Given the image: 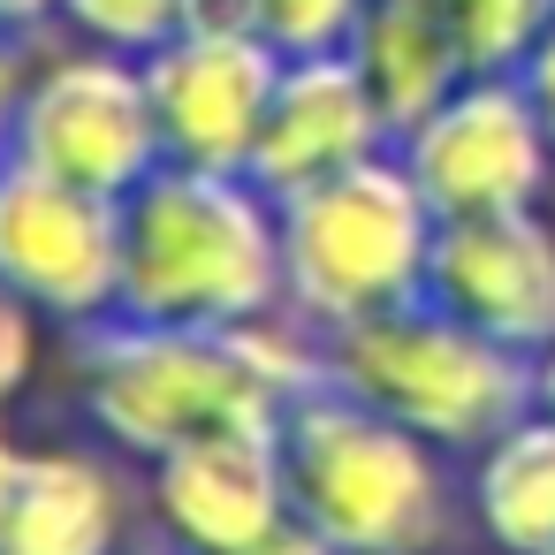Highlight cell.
Here are the masks:
<instances>
[{
  "mask_svg": "<svg viewBox=\"0 0 555 555\" xmlns=\"http://www.w3.org/2000/svg\"><path fill=\"white\" fill-rule=\"evenodd\" d=\"M24 441H16V426H9V403H0V509H9V494H16V479H24Z\"/></svg>",
  "mask_w": 555,
  "mask_h": 555,
  "instance_id": "cb8c5ba5",
  "label": "cell"
},
{
  "mask_svg": "<svg viewBox=\"0 0 555 555\" xmlns=\"http://www.w3.org/2000/svg\"><path fill=\"white\" fill-rule=\"evenodd\" d=\"M0 282L69 335L122 312V198L9 153L0 160Z\"/></svg>",
  "mask_w": 555,
  "mask_h": 555,
  "instance_id": "ba28073f",
  "label": "cell"
},
{
  "mask_svg": "<svg viewBox=\"0 0 555 555\" xmlns=\"http://www.w3.org/2000/svg\"><path fill=\"white\" fill-rule=\"evenodd\" d=\"M244 555H350V547H335V540H327L320 525H305V517L289 509V517H282V525H274L267 540H251Z\"/></svg>",
  "mask_w": 555,
  "mask_h": 555,
  "instance_id": "7402d4cb",
  "label": "cell"
},
{
  "mask_svg": "<svg viewBox=\"0 0 555 555\" xmlns=\"http://www.w3.org/2000/svg\"><path fill=\"white\" fill-rule=\"evenodd\" d=\"M16 160L69 176L85 191L130 198L168 160L145 62L115 47H77V54L39 62L16 107Z\"/></svg>",
  "mask_w": 555,
  "mask_h": 555,
  "instance_id": "8992f818",
  "label": "cell"
},
{
  "mask_svg": "<svg viewBox=\"0 0 555 555\" xmlns=\"http://www.w3.org/2000/svg\"><path fill=\"white\" fill-rule=\"evenodd\" d=\"M350 54H358V69L373 77V92H380L396 138H403L418 115H434V107L472 77L464 54H456V31H449V9H441V0H365V16H358V31H350Z\"/></svg>",
  "mask_w": 555,
  "mask_h": 555,
  "instance_id": "9a60e30c",
  "label": "cell"
},
{
  "mask_svg": "<svg viewBox=\"0 0 555 555\" xmlns=\"http://www.w3.org/2000/svg\"><path fill=\"white\" fill-rule=\"evenodd\" d=\"M289 509L350 555H434L456 517L449 449L320 380L282 418Z\"/></svg>",
  "mask_w": 555,
  "mask_h": 555,
  "instance_id": "3957f363",
  "label": "cell"
},
{
  "mask_svg": "<svg viewBox=\"0 0 555 555\" xmlns=\"http://www.w3.org/2000/svg\"><path fill=\"white\" fill-rule=\"evenodd\" d=\"M547 555H555V547H547Z\"/></svg>",
  "mask_w": 555,
  "mask_h": 555,
  "instance_id": "83f0119b",
  "label": "cell"
},
{
  "mask_svg": "<svg viewBox=\"0 0 555 555\" xmlns=\"http://www.w3.org/2000/svg\"><path fill=\"white\" fill-rule=\"evenodd\" d=\"M145 85H153L168 160L251 176L274 85H282V47L259 31H176L168 47L145 54Z\"/></svg>",
  "mask_w": 555,
  "mask_h": 555,
  "instance_id": "9c48e42d",
  "label": "cell"
},
{
  "mask_svg": "<svg viewBox=\"0 0 555 555\" xmlns=\"http://www.w3.org/2000/svg\"><path fill=\"white\" fill-rule=\"evenodd\" d=\"M464 509L494 555H547L555 547V411L532 403L487 449H472Z\"/></svg>",
  "mask_w": 555,
  "mask_h": 555,
  "instance_id": "5bb4252c",
  "label": "cell"
},
{
  "mask_svg": "<svg viewBox=\"0 0 555 555\" xmlns=\"http://www.w3.org/2000/svg\"><path fill=\"white\" fill-rule=\"evenodd\" d=\"M24 31H0V160L16 153V107H24V85H31V62L16 47Z\"/></svg>",
  "mask_w": 555,
  "mask_h": 555,
  "instance_id": "ffe728a7",
  "label": "cell"
},
{
  "mask_svg": "<svg viewBox=\"0 0 555 555\" xmlns=\"http://www.w3.org/2000/svg\"><path fill=\"white\" fill-rule=\"evenodd\" d=\"M54 16L85 39V47H115V54H153L183 31V0H54Z\"/></svg>",
  "mask_w": 555,
  "mask_h": 555,
  "instance_id": "e0dca14e",
  "label": "cell"
},
{
  "mask_svg": "<svg viewBox=\"0 0 555 555\" xmlns=\"http://www.w3.org/2000/svg\"><path fill=\"white\" fill-rule=\"evenodd\" d=\"M327 380L373 411H388L396 426L426 434L434 449H487L509 418H525L540 403V358L479 335L472 320H456L434 297H411L396 312L350 320L320 335Z\"/></svg>",
  "mask_w": 555,
  "mask_h": 555,
  "instance_id": "277c9868",
  "label": "cell"
},
{
  "mask_svg": "<svg viewBox=\"0 0 555 555\" xmlns=\"http://www.w3.org/2000/svg\"><path fill=\"white\" fill-rule=\"evenodd\" d=\"M122 312L168 327H244L289 312L282 198L244 168L160 160L122 198Z\"/></svg>",
  "mask_w": 555,
  "mask_h": 555,
  "instance_id": "7a4b0ae2",
  "label": "cell"
},
{
  "mask_svg": "<svg viewBox=\"0 0 555 555\" xmlns=\"http://www.w3.org/2000/svg\"><path fill=\"white\" fill-rule=\"evenodd\" d=\"M426 297L472 320L479 335L540 358L555 343V221L540 206L441 221Z\"/></svg>",
  "mask_w": 555,
  "mask_h": 555,
  "instance_id": "8fae6325",
  "label": "cell"
},
{
  "mask_svg": "<svg viewBox=\"0 0 555 555\" xmlns=\"http://www.w3.org/2000/svg\"><path fill=\"white\" fill-rule=\"evenodd\" d=\"M31 365H39V312L0 282V403L31 388Z\"/></svg>",
  "mask_w": 555,
  "mask_h": 555,
  "instance_id": "d6986e66",
  "label": "cell"
},
{
  "mask_svg": "<svg viewBox=\"0 0 555 555\" xmlns=\"http://www.w3.org/2000/svg\"><path fill=\"white\" fill-rule=\"evenodd\" d=\"M396 153L441 221L525 214L555 183V130L532 107L525 77H464L434 115L396 138Z\"/></svg>",
  "mask_w": 555,
  "mask_h": 555,
  "instance_id": "52a82bcc",
  "label": "cell"
},
{
  "mask_svg": "<svg viewBox=\"0 0 555 555\" xmlns=\"http://www.w3.org/2000/svg\"><path fill=\"white\" fill-rule=\"evenodd\" d=\"M373 153H396V122H388L373 77L358 69V54L350 47L282 54V85H274V107H267L259 153H251V176L274 198H297Z\"/></svg>",
  "mask_w": 555,
  "mask_h": 555,
  "instance_id": "7c38bea8",
  "label": "cell"
},
{
  "mask_svg": "<svg viewBox=\"0 0 555 555\" xmlns=\"http://www.w3.org/2000/svg\"><path fill=\"white\" fill-rule=\"evenodd\" d=\"M145 509L160 540L191 555H244L289 517V472H282V426H236L183 441L145 464Z\"/></svg>",
  "mask_w": 555,
  "mask_h": 555,
  "instance_id": "30bf717a",
  "label": "cell"
},
{
  "mask_svg": "<svg viewBox=\"0 0 555 555\" xmlns=\"http://www.w3.org/2000/svg\"><path fill=\"white\" fill-rule=\"evenodd\" d=\"M327 380L320 327L244 320V327H168L138 312H107L77 327V396L100 441L130 464H153L183 441L282 426Z\"/></svg>",
  "mask_w": 555,
  "mask_h": 555,
  "instance_id": "6da1fadb",
  "label": "cell"
},
{
  "mask_svg": "<svg viewBox=\"0 0 555 555\" xmlns=\"http://www.w3.org/2000/svg\"><path fill=\"white\" fill-rule=\"evenodd\" d=\"M145 555H191V547H176V540H160V547H145Z\"/></svg>",
  "mask_w": 555,
  "mask_h": 555,
  "instance_id": "4316f807",
  "label": "cell"
},
{
  "mask_svg": "<svg viewBox=\"0 0 555 555\" xmlns=\"http://www.w3.org/2000/svg\"><path fill=\"white\" fill-rule=\"evenodd\" d=\"M434 236H441V214L411 183L403 153H373V160L282 198L289 320L327 335V327H350V320L426 297Z\"/></svg>",
  "mask_w": 555,
  "mask_h": 555,
  "instance_id": "5b68a950",
  "label": "cell"
},
{
  "mask_svg": "<svg viewBox=\"0 0 555 555\" xmlns=\"http://www.w3.org/2000/svg\"><path fill=\"white\" fill-rule=\"evenodd\" d=\"M540 411H555V343L540 350Z\"/></svg>",
  "mask_w": 555,
  "mask_h": 555,
  "instance_id": "484cf974",
  "label": "cell"
},
{
  "mask_svg": "<svg viewBox=\"0 0 555 555\" xmlns=\"http://www.w3.org/2000/svg\"><path fill=\"white\" fill-rule=\"evenodd\" d=\"M47 9H54V0H0V31H31Z\"/></svg>",
  "mask_w": 555,
  "mask_h": 555,
  "instance_id": "d4e9b609",
  "label": "cell"
},
{
  "mask_svg": "<svg viewBox=\"0 0 555 555\" xmlns=\"http://www.w3.org/2000/svg\"><path fill=\"white\" fill-rule=\"evenodd\" d=\"M130 487L100 449H31L0 509V555H122Z\"/></svg>",
  "mask_w": 555,
  "mask_h": 555,
  "instance_id": "4fadbf2b",
  "label": "cell"
},
{
  "mask_svg": "<svg viewBox=\"0 0 555 555\" xmlns=\"http://www.w3.org/2000/svg\"><path fill=\"white\" fill-rule=\"evenodd\" d=\"M517 77H525L532 107H540V115H547V130H555V24L540 31V47L525 54V69H517Z\"/></svg>",
  "mask_w": 555,
  "mask_h": 555,
  "instance_id": "603a6c76",
  "label": "cell"
},
{
  "mask_svg": "<svg viewBox=\"0 0 555 555\" xmlns=\"http://www.w3.org/2000/svg\"><path fill=\"white\" fill-rule=\"evenodd\" d=\"M441 9L472 77H517L540 31L555 24V0H441Z\"/></svg>",
  "mask_w": 555,
  "mask_h": 555,
  "instance_id": "2e32d148",
  "label": "cell"
},
{
  "mask_svg": "<svg viewBox=\"0 0 555 555\" xmlns=\"http://www.w3.org/2000/svg\"><path fill=\"white\" fill-rule=\"evenodd\" d=\"M365 16V0H267V39L282 54H327V47H350Z\"/></svg>",
  "mask_w": 555,
  "mask_h": 555,
  "instance_id": "ac0fdd59",
  "label": "cell"
},
{
  "mask_svg": "<svg viewBox=\"0 0 555 555\" xmlns=\"http://www.w3.org/2000/svg\"><path fill=\"white\" fill-rule=\"evenodd\" d=\"M183 31H259L267 39V0H183Z\"/></svg>",
  "mask_w": 555,
  "mask_h": 555,
  "instance_id": "44dd1931",
  "label": "cell"
}]
</instances>
